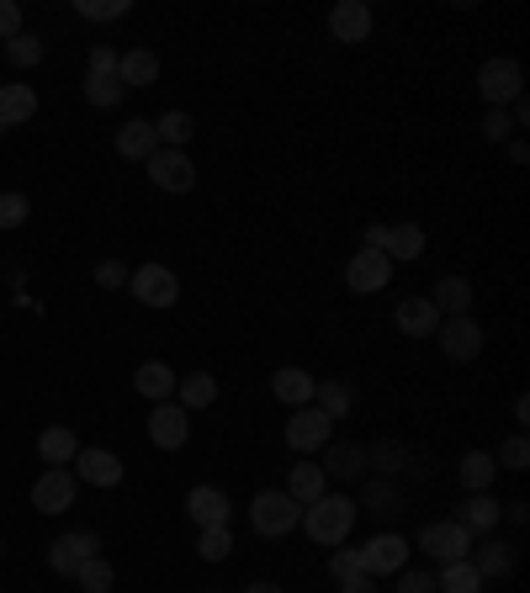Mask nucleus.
<instances>
[{"label":"nucleus","instance_id":"obj_1","mask_svg":"<svg viewBox=\"0 0 530 593\" xmlns=\"http://www.w3.org/2000/svg\"><path fill=\"white\" fill-rule=\"evenodd\" d=\"M356 499H345V493H324V499H314L308 509H303V530H308V541L314 546H329L335 551L350 530H356Z\"/></svg>","mask_w":530,"mask_h":593},{"label":"nucleus","instance_id":"obj_2","mask_svg":"<svg viewBox=\"0 0 530 593\" xmlns=\"http://www.w3.org/2000/svg\"><path fill=\"white\" fill-rule=\"evenodd\" d=\"M249 524H255V535H265V541L292 535V530L303 524V503H292L287 493L265 488V493H255V503H249Z\"/></svg>","mask_w":530,"mask_h":593},{"label":"nucleus","instance_id":"obj_3","mask_svg":"<svg viewBox=\"0 0 530 593\" xmlns=\"http://www.w3.org/2000/svg\"><path fill=\"white\" fill-rule=\"evenodd\" d=\"M366 249H383L387 260H419L425 255V228L419 223H366Z\"/></svg>","mask_w":530,"mask_h":593},{"label":"nucleus","instance_id":"obj_4","mask_svg":"<svg viewBox=\"0 0 530 593\" xmlns=\"http://www.w3.org/2000/svg\"><path fill=\"white\" fill-rule=\"evenodd\" d=\"M478 91L488 106H499L504 112L509 101H520V91H526V70L514 64V59H488L478 70Z\"/></svg>","mask_w":530,"mask_h":593},{"label":"nucleus","instance_id":"obj_5","mask_svg":"<svg viewBox=\"0 0 530 593\" xmlns=\"http://www.w3.org/2000/svg\"><path fill=\"white\" fill-rule=\"evenodd\" d=\"M128 286H133V297L144 303V308H175L181 303V282H175V270H165V265H139L133 276H128Z\"/></svg>","mask_w":530,"mask_h":593},{"label":"nucleus","instance_id":"obj_6","mask_svg":"<svg viewBox=\"0 0 530 593\" xmlns=\"http://www.w3.org/2000/svg\"><path fill=\"white\" fill-rule=\"evenodd\" d=\"M149 165V181L160 191H175V196H186L196 186V165L186 160V149H154L144 160Z\"/></svg>","mask_w":530,"mask_h":593},{"label":"nucleus","instance_id":"obj_7","mask_svg":"<svg viewBox=\"0 0 530 593\" xmlns=\"http://www.w3.org/2000/svg\"><path fill=\"white\" fill-rule=\"evenodd\" d=\"M435 339H440V356L457 360V366H467V360L482 356V329L467 318V313H461V318H440Z\"/></svg>","mask_w":530,"mask_h":593},{"label":"nucleus","instance_id":"obj_8","mask_svg":"<svg viewBox=\"0 0 530 593\" xmlns=\"http://www.w3.org/2000/svg\"><path fill=\"white\" fill-rule=\"evenodd\" d=\"M419 551H430L435 562H461V556L472 551V535H467L457 520H435L419 530Z\"/></svg>","mask_w":530,"mask_h":593},{"label":"nucleus","instance_id":"obj_9","mask_svg":"<svg viewBox=\"0 0 530 593\" xmlns=\"http://www.w3.org/2000/svg\"><path fill=\"white\" fill-rule=\"evenodd\" d=\"M404 568H409V541H404V535H393V530H387V535H371V541L361 546V572L366 577L404 572Z\"/></svg>","mask_w":530,"mask_h":593},{"label":"nucleus","instance_id":"obj_10","mask_svg":"<svg viewBox=\"0 0 530 593\" xmlns=\"http://www.w3.org/2000/svg\"><path fill=\"white\" fill-rule=\"evenodd\" d=\"M32 509H38V514H64V509H74V472L70 467H49V472L32 482Z\"/></svg>","mask_w":530,"mask_h":593},{"label":"nucleus","instance_id":"obj_11","mask_svg":"<svg viewBox=\"0 0 530 593\" xmlns=\"http://www.w3.org/2000/svg\"><path fill=\"white\" fill-rule=\"evenodd\" d=\"M101 551V535L96 530H74V535H59L49 546V568L59 572V577H74L80 572V562H91Z\"/></svg>","mask_w":530,"mask_h":593},{"label":"nucleus","instance_id":"obj_12","mask_svg":"<svg viewBox=\"0 0 530 593\" xmlns=\"http://www.w3.org/2000/svg\"><path fill=\"white\" fill-rule=\"evenodd\" d=\"M329 429H335V419H324V413L308 403V408H297V413L287 419V446L297 456L324 451V446H329Z\"/></svg>","mask_w":530,"mask_h":593},{"label":"nucleus","instance_id":"obj_13","mask_svg":"<svg viewBox=\"0 0 530 593\" xmlns=\"http://www.w3.org/2000/svg\"><path fill=\"white\" fill-rule=\"evenodd\" d=\"M186 434H192V413H186V408L181 403H154V413H149V440H154L160 451H181Z\"/></svg>","mask_w":530,"mask_h":593},{"label":"nucleus","instance_id":"obj_14","mask_svg":"<svg viewBox=\"0 0 530 593\" xmlns=\"http://www.w3.org/2000/svg\"><path fill=\"white\" fill-rule=\"evenodd\" d=\"M345 282H350L356 297H371V292H383V286L393 282V260H387L383 249H361V255L350 260V270H345Z\"/></svg>","mask_w":530,"mask_h":593},{"label":"nucleus","instance_id":"obj_15","mask_svg":"<svg viewBox=\"0 0 530 593\" xmlns=\"http://www.w3.org/2000/svg\"><path fill=\"white\" fill-rule=\"evenodd\" d=\"M356 509H371L377 520H398L404 509H409V493L393 482V477H366L361 482V503Z\"/></svg>","mask_w":530,"mask_h":593},{"label":"nucleus","instance_id":"obj_16","mask_svg":"<svg viewBox=\"0 0 530 593\" xmlns=\"http://www.w3.org/2000/svg\"><path fill=\"white\" fill-rule=\"evenodd\" d=\"M329 32H335V43H366L371 38V6L366 0H339L329 11Z\"/></svg>","mask_w":530,"mask_h":593},{"label":"nucleus","instance_id":"obj_17","mask_svg":"<svg viewBox=\"0 0 530 593\" xmlns=\"http://www.w3.org/2000/svg\"><path fill=\"white\" fill-rule=\"evenodd\" d=\"M74 482H91V488H118L122 482V461L112 451H74Z\"/></svg>","mask_w":530,"mask_h":593},{"label":"nucleus","instance_id":"obj_18","mask_svg":"<svg viewBox=\"0 0 530 593\" xmlns=\"http://www.w3.org/2000/svg\"><path fill=\"white\" fill-rule=\"evenodd\" d=\"M324 451H329L324 477H335V482H366V446H356V440H329Z\"/></svg>","mask_w":530,"mask_h":593},{"label":"nucleus","instance_id":"obj_19","mask_svg":"<svg viewBox=\"0 0 530 593\" xmlns=\"http://www.w3.org/2000/svg\"><path fill=\"white\" fill-rule=\"evenodd\" d=\"M186 514L196 520V530H213V524L234 520V503H228V493H217V488H192V493H186Z\"/></svg>","mask_w":530,"mask_h":593},{"label":"nucleus","instance_id":"obj_20","mask_svg":"<svg viewBox=\"0 0 530 593\" xmlns=\"http://www.w3.org/2000/svg\"><path fill=\"white\" fill-rule=\"evenodd\" d=\"M499 520H504V509H499V499H488V493H472V499L457 509V524L467 535H493Z\"/></svg>","mask_w":530,"mask_h":593},{"label":"nucleus","instance_id":"obj_21","mask_svg":"<svg viewBox=\"0 0 530 593\" xmlns=\"http://www.w3.org/2000/svg\"><path fill=\"white\" fill-rule=\"evenodd\" d=\"M314 387L318 381L303 371V366H282L276 377H271V392H276V403H287V408H308L314 403Z\"/></svg>","mask_w":530,"mask_h":593},{"label":"nucleus","instance_id":"obj_22","mask_svg":"<svg viewBox=\"0 0 530 593\" xmlns=\"http://www.w3.org/2000/svg\"><path fill=\"white\" fill-rule=\"evenodd\" d=\"M467 562L478 568L482 583H488V577H509V572H514V546H509V541H482V546L467 551Z\"/></svg>","mask_w":530,"mask_h":593},{"label":"nucleus","instance_id":"obj_23","mask_svg":"<svg viewBox=\"0 0 530 593\" xmlns=\"http://www.w3.org/2000/svg\"><path fill=\"white\" fill-rule=\"evenodd\" d=\"M430 303L440 318H461V313L472 308V282H467V276H440L430 292Z\"/></svg>","mask_w":530,"mask_h":593},{"label":"nucleus","instance_id":"obj_24","mask_svg":"<svg viewBox=\"0 0 530 593\" xmlns=\"http://www.w3.org/2000/svg\"><path fill=\"white\" fill-rule=\"evenodd\" d=\"M118 80H122V91L154 85V80H160V59H154L149 48H128V53L118 59Z\"/></svg>","mask_w":530,"mask_h":593},{"label":"nucleus","instance_id":"obj_25","mask_svg":"<svg viewBox=\"0 0 530 593\" xmlns=\"http://www.w3.org/2000/svg\"><path fill=\"white\" fill-rule=\"evenodd\" d=\"M409 446H398V440H377V446H366V472L371 477H404L409 472Z\"/></svg>","mask_w":530,"mask_h":593},{"label":"nucleus","instance_id":"obj_26","mask_svg":"<svg viewBox=\"0 0 530 593\" xmlns=\"http://www.w3.org/2000/svg\"><path fill=\"white\" fill-rule=\"evenodd\" d=\"M175 371H170L165 360H144V366H139V371H133V387H139V392H144L149 403H170V392H175Z\"/></svg>","mask_w":530,"mask_h":593},{"label":"nucleus","instance_id":"obj_27","mask_svg":"<svg viewBox=\"0 0 530 593\" xmlns=\"http://www.w3.org/2000/svg\"><path fill=\"white\" fill-rule=\"evenodd\" d=\"M38 112V91L32 85H0V127H22Z\"/></svg>","mask_w":530,"mask_h":593},{"label":"nucleus","instance_id":"obj_28","mask_svg":"<svg viewBox=\"0 0 530 593\" xmlns=\"http://www.w3.org/2000/svg\"><path fill=\"white\" fill-rule=\"evenodd\" d=\"M329 493V477H324V467H314V461H303V467H292V477H287V499L292 503H308L314 499H324Z\"/></svg>","mask_w":530,"mask_h":593},{"label":"nucleus","instance_id":"obj_29","mask_svg":"<svg viewBox=\"0 0 530 593\" xmlns=\"http://www.w3.org/2000/svg\"><path fill=\"white\" fill-rule=\"evenodd\" d=\"M398 329L414 334V339H425V334L440 329V313H435L430 297H404V303H398Z\"/></svg>","mask_w":530,"mask_h":593},{"label":"nucleus","instance_id":"obj_30","mask_svg":"<svg viewBox=\"0 0 530 593\" xmlns=\"http://www.w3.org/2000/svg\"><path fill=\"white\" fill-rule=\"evenodd\" d=\"M314 408L324 413V419H345L350 408H356V392H350V381H318L314 387Z\"/></svg>","mask_w":530,"mask_h":593},{"label":"nucleus","instance_id":"obj_31","mask_svg":"<svg viewBox=\"0 0 530 593\" xmlns=\"http://www.w3.org/2000/svg\"><path fill=\"white\" fill-rule=\"evenodd\" d=\"M154 149H160V139H154V122H144V117H133L118 133V154H122V160H149Z\"/></svg>","mask_w":530,"mask_h":593},{"label":"nucleus","instance_id":"obj_32","mask_svg":"<svg viewBox=\"0 0 530 593\" xmlns=\"http://www.w3.org/2000/svg\"><path fill=\"white\" fill-rule=\"evenodd\" d=\"M74 451H80V446H74V429L70 425H53V429H43V434H38V456H43L49 467H70Z\"/></svg>","mask_w":530,"mask_h":593},{"label":"nucleus","instance_id":"obj_33","mask_svg":"<svg viewBox=\"0 0 530 593\" xmlns=\"http://www.w3.org/2000/svg\"><path fill=\"white\" fill-rule=\"evenodd\" d=\"M493 477H499V461H493L488 451L461 456V488H467V493H488V488H493Z\"/></svg>","mask_w":530,"mask_h":593},{"label":"nucleus","instance_id":"obj_34","mask_svg":"<svg viewBox=\"0 0 530 593\" xmlns=\"http://www.w3.org/2000/svg\"><path fill=\"white\" fill-rule=\"evenodd\" d=\"M175 392H181V408H186V413H196V408L217 403V377H213V371H192V377L175 381Z\"/></svg>","mask_w":530,"mask_h":593},{"label":"nucleus","instance_id":"obj_35","mask_svg":"<svg viewBox=\"0 0 530 593\" xmlns=\"http://www.w3.org/2000/svg\"><path fill=\"white\" fill-rule=\"evenodd\" d=\"M435 593H482L478 568L461 556V562H440V577H435Z\"/></svg>","mask_w":530,"mask_h":593},{"label":"nucleus","instance_id":"obj_36","mask_svg":"<svg viewBox=\"0 0 530 593\" xmlns=\"http://www.w3.org/2000/svg\"><path fill=\"white\" fill-rule=\"evenodd\" d=\"M192 133H196L192 112H165V117L154 122V139H160V149H181V143H192Z\"/></svg>","mask_w":530,"mask_h":593},{"label":"nucleus","instance_id":"obj_37","mask_svg":"<svg viewBox=\"0 0 530 593\" xmlns=\"http://www.w3.org/2000/svg\"><path fill=\"white\" fill-rule=\"evenodd\" d=\"M74 583L85 593H112V583H118V572H112V562L106 556H91V562H80V572H74Z\"/></svg>","mask_w":530,"mask_h":593},{"label":"nucleus","instance_id":"obj_38","mask_svg":"<svg viewBox=\"0 0 530 593\" xmlns=\"http://www.w3.org/2000/svg\"><path fill=\"white\" fill-rule=\"evenodd\" d=\"M228 551H234V530H228V524L196 530V556H202V562H223Z\"/></svg>","mask_w":530,"mask_h":593},{"label":"nucleus","instance_id":"obj_39","mask_svg":"<svg viewBox=\"0 0 530 593\" xmlns=\"http://www.w3.org/2000/svg\"><path fill=\"white\" fill-rule=\"evenodd\" d=\"M122 80L118 74H85V101H91V106H118L122 101Z\"/></svg>","mask_w":530,"mask_h":593},{"label":"nucleus","instance_id":"obj_40","mask_svg":"<svg viewBox=\"0 0 530 593\" xmlns=\"http://www.w3.org/2000/svg\"><path fill=\"white\" fill-rule=\"evenodd\" d=\"M74 17H85V22H118V17H128V0H74Z\"/></svg>","mask_w":530,"mask_h":593},{"label":"nucleus","instance_id":"obj_41","mask_svg":"<svg viewBox=\"0 0 530 593\" xmlns=\"http://www.w3.org/2000/svg\"><path fill=\"white\" fill-rule=\"evenodd\" d=\"M6 59H11V64H17V70H32V64H38V59H43V43H38V38H32V32H17V38H11V43H6Z\"/></svg>","mask_w":530,"mask_h":593},{"label":"nucleus","instance_id":"obj_42","mask_svg":"<svg viewBox=\"0 0 530 593\" xmlns=\"http://www.w3.org/2000/svg\"><path fill=\"white\" fill-rule=\"evenodd\" d=\"M27 223V196L22 191H0V228H22Z\"/></svg>","mask_w":530,"mask_h":593},{"label":"nucleus","instance_id":"obj_43","mask_svg":"<svg viewBox=\"0 0 530 593\" xmlns=\"http://www.w3.org/2000/svg\"><path fill=\"white\" fill-rule=\"evenodd\" d=\"M493 461H504L509 472H526V467H530V446H526V434H509V440H504V451L493 456Z\"/></svg>","mask_w":530,"mask_h":593},{"label":"nucleus","instance_id":"obj_44","mask_svg":"<svg viewBox=\"0 0 530 593\" xmlns=\"http://www.w3.org/2000/svg\"><path fill=\"white\" fill-rule=\"evenodd\" d=\"M356 572H361V551H335V556H329V577H335V583L356 577Z\"/></svg>","mask_w":530,"mask_h":593},{"label":"nucleus","instance_id":"obj_45","mask_svg":"<svg viewBox=\"0 0 530 593\" xmlns=\"http://www.w3.org/2000/svg\"><path fill=\"white\" fill-rule=\"evenodd\" d=\"M514 127H509V112H499V106H488V117H482V139L488 143H504Z\"/></svg>","mask_w":530,"mask_h":593},{"label":"nucleus","instance_id":"obj_46","mask_svg":"<svg viewBox=\"0 0 530 593\" xmlns=\"http://www.w3.org/2000/svg\"><path fill=\"white\" fill-rule=\"evenodd\" d=\"M17 32H22V6H17V0H0V38L11 43Z\"/></svg>","mask_w":530,"mask_h":593},{"label":"nucleus","instance_id":"obj_47","mask_svg":"<svg viewBox=\"0 0 530 593\" xmlns=\"http://www.w3.org/2000/svg\"><path fill=\"white\" fill-rule=\"evenodd\" d=\"M118 59H122L118 48L96 43V48H91V70H85V74H118Z\"/></svg>","mask_w":530,"mask_h":593},{"label":"nucleus","instance_id":"obj_48","mask_svg":"<svg viewBox=\"0 0 530 593\" xmlns=\"http://www.w3.org/2000/svg\"><path fill=\"white\" fill-rule=\"evenodd\" d=\"M398 593H435V572H398Z\"/></svg>","mask_w":530,"mask_h":593},{"label":"nucleus","instance_id":"obj_49","mask_svg":"<svg viewBox=\"0 0 530 593\" xmlns=\"http://www.w3.org/2000/svg\"><path fill=\"white\" fill-rule=\"evenodd\" d=\"M96 286H106V292H112V286H128V270H122V260H101L96 265Z\"/></svg>","mask_w":530,"mask_h":593},{"label":"nucleus","instance_id":"obj_50","mask_svg":"<svg viewBox=\"0 0 530 593\" xmlns=\"http://www.w3.org/2000/svg\"><path fill=\"white\" fill-rule=\"evenodd\" d=\"M371 583H377V577H366V572H356V577H345V583H339V593H377Z\"/></svg>","mask_w":530,"mask_h":593},{"label":"nucleus","instance_id":"obj_51","mask_svg":"<svg viewBox=\"0 0 530 593\" xmlns=\"http://www.w3.org/2000/svg\"><path fill=\"white\" fill-rule=\"evenodd\" d=\"M509 160H514V165H526V160H530V149H526V139H509Z\"/></svg>","mask_w":530,"mask_h":593},{"label":"nucleus","instance_id":"obj_52","mask_svg":"<svg viewBox=\"0 0 530 593\" xmlns=\"http://www.w3.org/2000/svg\"><path fill=\"white\" fill-rule=\"evenodd\" d=\"M504 520H509V524H526V520H530V509H526V503H509Z\"/></svg>","mask_w":530,"mask_h":593},{"label":"nucleus","instance_id":"obj_53","mask_svg":"<svg viewBox=\"0 0 530 593\" xmlns=\"http://www.w3.org/2000/svg\"><path fill=\"white\" fill-rule=\"evenodd\" d=\"M244 593H282V589H276V583H249Z\"/></svg>","mask_w":530,"mask_h":593},{"label":"nucleus","instance_id":"obj_54","mask_svg":"<svg viewBox=\"0 0 530 593\" xmlns=\"http://www.w3.org/2000/svg\"><path fill=\"white\" fill-rule=\"evenodd\" d=\"M207 593H223V589H207Z\"/></svg>","mask_w":530,"mask_h":593}]
</instances>
